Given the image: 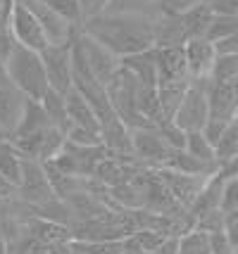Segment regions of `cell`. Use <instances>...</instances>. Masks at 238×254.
<instances>
[{
  "instance_id": "1",
  "label": "cell",
  "mask_w": 238,
  "mask_h": 254,
  "mask_svg": "<svg viewBox=\"0 0 238 254\" xmlns=\"http://www.w3.org/2000/svg\"><path fill=\"white\" fill-rule=\"evenodd\" d=\"M81 31L105 45L119 60L155 48V17L148 14L100 12L95 17H88Z\"/></svg>"
},
{
  "instance_id": "2",
  "label": "cell",
  "mask_w": 238,
  "mask_h": 254,
  "mask_svg": "<svg viewBox=\"0 0 238 254\" xmlns=\"http://www.w3.org/2000/svg\"><path fill=\"white\" fill-rule=\"evenodd\" d=\"M5 71H7V78L12 83L31 100H43V95L50 88L46 64H43V57L38 50H31V48H24L17 43Z\"/></svg>"
},
{
  "instance_id": "3",
  "label": "cell",
  "mask_w": 238,
  "mask_h": 254,
  "mask_svg": "<svg viewBox=\"0 0 238 254\" xmlns=\"http://www.w3.org/2000/svg\"><path fill=\"white\" fill-rule=\"evenodd\" d=\"M207 81L210 78H191L186 95L176 110L174 124L183 131H205L210 122V98H207Z\"/></svg>"
},
{
  "instance_id": "4",
  "label": "cell",
  "mask_w": 238,
  "mask_h": 254,
  "mask_svg": "<svg viewBox=\"0 0 238 254\" xmlns=\"http://www.w3.org/2000/svg\"><path fill=\"white\" fill-rule=\"evenodd\" d=\"M19 199L29 207H43L48 202L60 199L55 190L50 186L46 164L41 159H31L24 157V171H22V183H19Z\"/></svg>"
},
{
  "instance_id": "5",
  "label": "cell",
  "mask_w": 238,
  "mask_h": 254,
  "mask_svg": "<svg viewBox=\"0 0 238 254\" xmlns=\"http://www.w3.org/2000/svg\"><path fill=\"white\" fill-rule=\"evenodd\" d=\"M7 29L12 31L14 41L24 45V48H31V50L41 53L46 45H50L43 26H41L38 17H36V12L24 0H14V5L10 10V19H7Z\"/></svg>"
},
{
  "instance_id": "6",
  "label": "cell",
  "mask_w": 238,
  "mask_h": 254,
  "mask_svg": "<svg viewBox=\"0 0 238 254\" xmlns=\"http://www.w3.org/2000/svg\"><path fill=\"white\" fill-rule=\"evenodd\" d=\"M134 133V155L141 164L146 166H164L167 159L174 155L171 147L158 126H141V128H131Z\"/></svg>"
},
{
  "instance_id": "7",
  "label": "cell",
  "mask_w": 238,
  "mask_h": 254,
  "mask_svg": "<svg viewBox=\"0 0 238 254\" xmlns=\"http://www.w3.org/2000/svg\"><path fill=\"white\" fill-rule=\"evenodd\" d=\"M74 43V41H72ZM72 43L65 45H46L41 50L43 64L48 71V81L50 88L60 90V93H69L74 88V60H72Z\"/></svg>"
},
{
  "instance_id": "8",
  "label": "cell",
  "mask_w": 238,
  "mask_h": 254,
  "mask_svg": "<svg viewBox=\"0 0 238 254\" xmlns=\"http://www.w3.org/2000/svg\"><path fill=\"white\" fill-rule=\"evenodd\" d=\"M77 41H79L81 50H83V55H86V62H88V66H91L93 76L98 78L100 83H110L112 81V76L119 71V66H122V60L114 55V53H110L105 45H100L95 38H91L88 33H83L79 29V33H77Z\"/></svg>"
},
{
  "instance_id": "9",
  "label": "cell",
  "mask_w": 238,
  "mask_h": 254,
  "mask_svg": "<svg viewBox=\"0 0 238 254\" xmlns=\"http://www.w3.org/2000/svg\"><path fill=\"white\" fill-rule=\"evenodd\" d=\"M31 10L36 12V17H38V22L43 26V31H46V38L48 43L53 45H65V43H72L74 41V36L79 33L77 26H72V24L50 7V2H41V0H24Z\"/></svg>"
},
{
  "instance_id": "10",
  "label": "cell",
  "mask_w": 238,
  "mask_h": 254,
  "mask_svg": "<svg viewBox=\"0 0 238 254\" xmlns=\"http://www.w3.org/2000/svg\"><path fill=\"white\" fill-rule=\"evenodd\" d=\"M26 95L12 83L10 78L0 81V128L10 138L17 131V126L22 122L24 110H26Z\"/></svg>"
},
{
  "instance_id": "11",
  "label": "cell",
  "mask_w": 238,
  "mask_h": 254,
  "mask_svg": "<svg viewBox=\"0 0 238 254\" xmlns=\"http://www.w3.org/2000/svg\"><path fill=\"white\" fill-rule=\"evenodd\" d=\"M186 50V62H188V74L191 78H210L215 62L219 53H217V43L210 38H191L183 45Z\"/></svg>"
},
{
  "instance_id": "12",
  "label": "cell",
  "mask_w": 238,
  "mask_h": 254,
  "mask_svg": "<svg viewBox=\"0 0 238 254\" xmlns=\"http://www.w3.org/2000/svg\"><path fill=\"white\" fill-rule=\"evenodd\" d=\"M155 50H158L159 83H167V81H191L183 45H176V48H155Z\"/></svg>"
},
{
  "instance_id": "13",
  "label": "cell",
  "mask_w": 238,
  "mask_h": 254,
  "mask_svg": "<svg viewBox=\"0 0 238 254\" xmlns=\"http://www.w3.org/2000/svg\"><path fill=\"white\" fill-rule=\"evenodd\" d=\"M222 192H224V178L219 176V174L207 178L203 190L198 192V197L193 199V204L188 207L193 219L198 221V219H203L207 214L222 209Z\"/></svg>"
},
{
  "instance_id": "14",
  "label": "cell",
  "mask_w": 238,
  "mask_h": 254,
  "mask_svg": "<svg viewBox=\"0 0 238 254\" xmlns=\"http://www.w3.org/2000/svg\"><path fill=\"white\" fill-rule=\"evenodd\" d=\"M65 95H67V112L69 119H72V126H81V128L100 133V119H98L95 110L91 107V102L83 98L77 88H72Z\"/></svg>"
},
{
  "instance_id": "15",
  "label": "cell",
  "mask_w": 238,
  "mask_h": 254,
  "mask_svg": "<svg viewBox=\"0 0 238 254\" xmlns=\"http://www.w3.org/2000/svg\"><path fill=\"white\" fill-rule=\"evenodd\" d=\"M188 43V33L181 17H155V48H176Z\"/></svg>"
},
{
  "instance_id": "16",
  "label": "cell",
  "mask_w": 238,
  "mask_h": 254,
  "mask_svg": "<svg viewBox=\"0 0 238 254\" xmlns=\"http://www.w3.org/2000/svg\"><path fill=\"white\" fill-rule=\"evenodd\" d=\"M122 66H126L141 83L159 86V66H158V50H146L138 55H129L122 60Z\"/></svg>"
},
{
  "instance_id": "17",
  "label": "cell",
  "mask_w": 238,
  "mask_h": 254,
  "mask_svg": "<svg viewBox=\"0 0 238 254\" xmlns=\"http://www.w3.org/2000/svg\"><path fill=\"white\" fill-rule=\"evenodd\" d=\"M48 126H53L50 119H48L46 110H43V105H41V100H26V110H24V117L19 126H17V131L12 133L7 140L12 138H24V135H34V133H41L46 131Z\"/></svg>"
},
{
  "instance_id": "18",
  "label": "cell",
  "mask_w": 238,
  "mask_h": 254,
  "mask_svg": "<svg viewBox=\"0 0 238 254\" xmlns=\"http://www.w3.org/2000/svg\"><path fill=\"white\" fill-rule=\"evenodd\" d=\"M215 12L210 10V5H195L191 7L188 12H183L181 14V22L186 26V33H188V41L191 38H207V33L212 29V24H215Z\"/></svg>"
},
{
  "instance_id": "19",
  "label": "cell",
  "mask_w": 238,
  "mask_h": 254,
  "mask_svg": "<svg viewBox=\"0 0 238 254\" xmlns=\"http://www.w3.org/2000/svg\"><path fill=\"white\" fill-rule=\"evenodd\" d=\"M41 105H43V110H46L53 126L62 128L65 133L72 128V119H69V112H67V95L65 93H60L55 88H48V93L41 100Z\"/></svg>"
},
{
  "instance_id": "20",
  "label": "cell",
  "mask_w": 238,
  "mask_h": 254,
  "mask_svg": "<svg viewBox=\"0 0 238 254\" xmlns=\"http://www.w3.org/2000/svg\"><path fill=\"white\" fill-rule=\"evenodd\" d=\"M22 171H24L22 152L10 140H5V143L0 145V174L5 178H10L14 186H19L22 183Z\"/></svg>"
},
{
  "instance_id": "21",
  "label": "cell",
  "mask_w": 238,
  "mask_h": 254,
  "mask_svg": "<svg viewBox=\"0 0 238 254\" xmlns=\"http://www.w3.org/2000/svg\"><path fill=\"white\" fill-rule=\"evenodd\" d=\"M186 150L193 157L210 162V164L219 166V157H217V145L205 135V131H188V140H186Z\"/></svg>"
},
{
  "instance_id": "22",
  "label": "cell",
  "mask_w": 238,
  "mask_h": 254,
  "mask_svg": "<svg viewBox=\"0 0 238 254\" xmlns=\"http://www.w3.org/2000/svg\"><path fill=\"white\" fill-rule=\"evenodd\" d=\"M179 254H212L210 233L195 226L183 235H179Z\"/></svg>"
},
{
  "instance_id": "23",
  "label": "cell",
  "mask_w": 238,
  "mask_h": 254,
  "mask_svg": "<svg viewBox=\"0 0 238 254\" xmlns=\"http://www.w3.org/2000/svg\"><path fill=\"white\" fill-rule=\"evenodd\" d=\"M159 0H110L105 12H129V14H148L158 17Z\"/></svg>"
},
{
  "instance_id": "24",
  "label": "cell",
  "mask_w": 238,
  "mask_h": 254,
  "mask_svg": "<svg viewBox=\"0 0 238 254\" xmlns=\"http://www.w3.org/2000/svg\"><path fill=\"white\" fill-rule=\"evenodd\" d=\"M234 155H238V117L224 128L222 138L217 140V157H219V164Z\"/></svg>"
},
{
  "instance_id": "25",
  "label": "cell",
  "mask_w": 238,
  "mask_h": 254,
  "mask_svg": "<svg viewBox=\"0 0 238 254\" xmlns=\"http://www.w3.org/2000/svg\"><path fill=\"white\" fill-rule=\"evenodd\" d=\"M210 78L212 81H234V78H238V53H224V55L217 57Z\"/></svg>"
},
{
  "instance_id": "26",
  "label": "cell",
  "mask_w": 238,
  "mask_h": 254,
  "mask_svg": "<svg viewBox=\"0 0 238 254\" xmlns=\"http://www.w3.org/2000/svg\"><path fill=\"white\" fill-rule=\"evenodd\" d=\"M50 7L55 12H60V14H62L72 26H77V29H81L83 22H86L79 0H50Z\"/></svg>"
},
{
  "instance_id": "27",
  "label": "cell",
  "mask_w": 238,
  "mask_h": 254,
  "mask_svg": "<svg viewBox=\"0 0 238 254\" xmlns=\"http://www.w3.org/2000/svg\"><path fill=\"white\" fill-rule=\"evenodd\" d=\"M203 0H159L158 2V14L164 17H181L183 12H188L191 7L200 5Z\"/></svg>"
},
{
  "instance_id": "28",
  "label": "cell",
  "mask_w": 238,
  "mask_h": 254,
  "mask_svg": "<svg viewBox=\"0 0 238 254\" xmlns=\"http://www.w3.org/2000/svg\"><path fill=\"white\" fill-rule=\"evenodd\" d=\"M162 135H164V140L174 147V150H186V140H188V133L183 131L181 126H176L174 122H167V124H159L158 126Z\"/></svg>"
},
{
  "instance_id": "29",
  "label": "cell",
  "mask_w": 238,
  "mask_h": 254,
  "mask_svg": "<svg viewBox=\"0 0 238 254\" xmlns=\"http://www.w3.org/2000/svg\"><path fill=\"white\" fill-rule=\"evenodd\" d=\"M238 209V176L224 178V192H222V211L231 214Z\"/></svg>"
},
{
  "instance_id": "30",
  "label": "cell",
  "mask_w": 238,
  "mask_h": 254,
  "mask_svg": "<svg viewBox=\"0 0 238 254\" xmlns=\"http://www.w3.org/2000/svg\"><path fill=\"white\" fill-rule=\"evenodd\" d=\"M210 245H212V254H234L236 252V247L231 243L227 228H224V231L210 233Z\"/></svg>"
},
{
  "instance_id": "31",
  "label": "cell",
  "mask_w": 238,
  "mask_h": 254,
  "mask_svg": "<svg viewBox=\"0 0 238 254\" xmlns=\"http://www.w3.org/2000/svg\"><path fill=\"white\" fill-rule=\"evenodd\" d=\"M14 48H17V41H14V36H12L10 29H5V31L0 33V69L7 66Z\"/></svg>"
},
{
  "instance_id": "32",
  "label": "cell",
  "mask_w": 238,
  "mask_h": 254,
  "mask_svg": "<svg viewBox=\"0 0 238 254\" xmlns=\"http://www.w3.org/2000/svg\"><path fill=\"white\" fill-rule=\"evenodd\" d=\"M219 17H238V0H203Z\"/></svg>"
},
{
  "instance_id": "33",
  "label": "cell",
  "mask_w": 238,
  "mask_h": 254,
  "mask_svg": "<svg viewBox=\"0 0 238 254\" xmlns=\"http://www.w3.org/2000/svg\"><path fill=\"white\" fill-rule=\"evenodd\" d=\"M79 2H81V10H83V19L100 14V12H105L107 5H110V0H79Z\"/></svg>"
},
{
  "instance_id": "34",
  "label": "cell",
  "mask_w": 238,
  "mask_h": 254,
  "mask_svg": "<svg viewBox=\"0 0 238 254\" xmlns=\"http://www.w3.org/2000/svg\"><path fill=\"white\" fill-rule=\"evenodd\" d=\"M19 197V186H14L10 178H5L0 174V202H7V199Z\"/></svg>"
},
{
  "instance_id": "35",
  "label": "cell",
  "mask_w": 238,
  "mask_h": 254,
  "mask_svg": "<svg viewBox=\"0 0 238 254\" xmlns=\"http://www.w3.org/2000/svg\"><path fill=\"white\" fill-rule=\"evenodd\" d=\"M222 178H231V176H238V155L229 157L219 164V171H217Z\"/></svg>"
},
{
  "instance_id": "36",
  "label": "cell",
  "mask_w": 238,
  "mask_h": 254,
  "mask_svg": "<svg viewBox=\"0 0 238 254\" xmlns=\"http://www.w3.org/2000/svg\"><path fill=\"white\" fill-rule=\"evenodd\" d=\"M7 29V14H5V7L0 5V33Z\"/></svg>"
},
{
  "instance_id": "37",
  "label": "cell",
  "mask_w": 238,
  "mask_h": 254,
  "mask_svg": "<svg viewBox=\"0 0 238 254\" xmlns=\"http://www.w3.org/2000/svg\"><path fill=\"white\" fill-rule=\"evenodd\" d=\"M5 140H7V135H5V133H2V128H0V145L5 143Z\"/></svg>"
},
{
  "instance_id": "38",
  "label": "cell",
  "mask_w": 238,
  "mask_h": 254,
  "mask_svg": "<svg viewBox=\"0 0 238 254\" xmlns=\"http://www.w3.org/2000/svg\"><path fill=\"white\" fill-rule=\"evenodd\" d=\"M126 254H136V252H126ZM143 254H153V252H143Z\"/></svg>"
},
{
  "instance_id": "39",
  "label": "cell",
  "mask_w": 238,
  "mask_h": 254,
  "mask_svg": "<svg viewBox=\"0 0 238 254\" xmlns=\"http://www.w3.org/2000/svg\"><path fill=\"white\" fill-rule=\"evenodd\" d=\"M5 2H7V0H0V5H2V7H5Z\"/></svg>"
},
{
  "instance_id": "40",
  "label": "cell",
  "mask_w": 238,
  "mask_h": 254,
  "mask_svg": "<svg viewBox=\"0 0 238 254\" xmlns=\"http://www.w3.org/2000/svg\"><path fill=\"white\" fill-rule=\"evenodd\" d=\"M41 2H50V0H41Z\"/></svg>"
},
{
  "instance_id": "41",
  "label": "cell",
  "mask_w": 238,
  "mask_h": 254,
  "mask_svg": "<svg viewBox=\"0 0 238 254\" xmlns=\"http://www.w3.org/2000/svg\"><path fill=\"white\" fill-rule=\"evenodd\" d=\"M234 254H236V252H234Z\"/></svg>"
}]
</instances>
